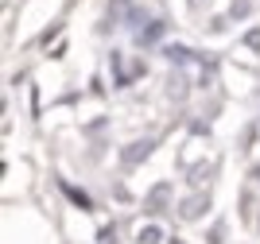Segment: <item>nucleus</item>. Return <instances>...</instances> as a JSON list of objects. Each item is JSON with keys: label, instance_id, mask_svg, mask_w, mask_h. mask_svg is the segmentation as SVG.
<instances>
[{"label": "nucleus", "instance_id": "obj_1", "mask_svg": "<svg viewBox=\"0 0 260 244\" xmlns=\"http://www.w3.org/2000/svg\"><path fill=\"white\" fill-rule=\"evenodd\" d=\"M152 148H155V140H140V144H136V148H128L124 155H120V159H124V167H132V163H136V159H144V155H148Z\"/></svg>", "mask_w": 260, "mask_h": 244}, {"label": "nucleus", "instance_id": "obj_2", "mask_svg": "<svg viewBox=\"0 0 260 244\" xmlns=\"http://www.w3.org/2000/svg\"><path fill=\"white\" fill-rule=\"evenodd\" d=\"M159 31H163V23H148L140 39H144V43H148V39H159Z\"/></svg>", "mask_w": 260, "mask_h": 244}, {"label": "nucleus", "instance_id": "obj_3", "mask_svg": "<svg viewBox=\"0 0 260 244\" xmlns=\"http://www.w3.org/2000/svg\"><path fill=\"white\" fill-rule=\"evenodd\" d=\"M245 43H249L252 51H260V31H249V35H245Z\"/></svg>", "mask_w": 260, "mask_h": 244}]
</instances>
